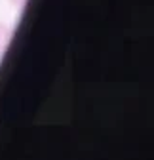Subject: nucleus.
<instances>
[{
	"label": "nucleus",
	"instance_id": "f03ea898",
	"mask_svg": "<svg viewBox=\"0 0 154 160\" xmlns=\"http://www.w3.org/2000/svg\"><path fill=\"white\" fill-rule=\"evenodd\" d=\"M27 2H29V0H10V4L15 6L17 10H23V8L27 6Z\"/></svg>",
	"mask_w": 154,
	"mask_h": 160
},
{
	"label": "nucleus",
	"instance_id": "f257e3e1",
	"mask_svg": "<svg viewBox=\"0 0 154 160\" xmlns=\"http://www.w3.org/2000/svg\"><path fill=\"white\" fill-rule=\"evenodd\" d=\"M12 36H13V31H12L8 25L0 23V55L8 50V46H10V42H12Z\"/></svg>",
	"mask_w": 154,
	"mask_h": 160
}]
</instances>
